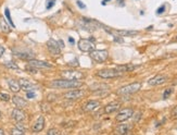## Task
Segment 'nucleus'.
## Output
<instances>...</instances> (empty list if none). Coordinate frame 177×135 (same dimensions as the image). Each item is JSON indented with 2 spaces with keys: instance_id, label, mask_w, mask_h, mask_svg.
I'll return each instance as SVG.
<instances>
[{
  "instance_id": "obj_1",
  "label": "nucleus",
  "mask_w": 177,
  "mask_h": 135,
  "mask_svg": "<svg viewBox=\"0 0 177 135\" xmlns=\"http://www.w3.org/2000/svg\"><path fill=\"white\" fill-rule=\"evenodd\" d=\"M83 85L82 82L79 81H71V79H54L50 83L51 88H60V89H64V88H77L80 87Z\"/></svg>"
},
{
  "instance_id": "obj_2",
  "label": "nucleus",
  "mask_w": 177,
  "mask_h": 135,
  "mask_svg": "<svg viewBox=\"0 0 177 135\" xmlns=\"http://www.w3.org/2000/svg\"><path fill=\"white\" fill-rule=\"evenodd\" d=\"M140 88H141V83L135 82V83H130L128 85H125L123 87L119 88L116 90V94L120 96H128L132 95V94H135L137 92H139Z\"/></svg>"
},
{
  "instance_id": "obj_3",
  "label": "nucleus",
  "mask_w": 177,
  "mask_h": 135,
  "mask_svg": "<svg viewBox=\"0 0 177 135\" xmlns=\"http://www.w3.org/2000/svg\"><path fill=\"white\" fill-rule=\"evenodd\" d=\"M97 76L101 79H114V77L122 76V72L116 69H103L97 72Z\"/></svg>"
},
{
  "instance_id": "obj_4",
  "label": "nucleus",
  "mask_w": 177,
  "mask_h": 135,
  "mask_svg": "<svg viewBox=\"0 0 177 135\" xmlns=\"http://www.w3.org/2000/svg\"><path fill=\"white\" fill-rule=\"evenodd\" d=\"M103 29H106L107 32L111 33L114 36H120V37H123V36H128V37H132V36H137L139 34L138 31H127V29H110L107 26H103Z\"/></svg>"
},
{
  "instance_id": "obj_5",
  "label": "nucleus",
  "mask_w": 177,
  "mask_h": 135,
  "mask_svg": "<svg viewBox=\"0 0 177 135\" xmlns=\"http://www.w3.org/2000/svg\"><path fill=\"white\" fill-rule=\"evenodd\" d=\"M89 57L93 59V61L98 62V63H102L108 59L109 52L107 50H93L89 52Z\"/></svg>"
},
{
  "instance_id": "obj_6",
  "label": "nucleus",
  "mask_w": 177,
  "mask_h": 135,
  "mask_svg": "<svg viewBox=\"0 0 177 135\" xmlns=\"http://www.w3.org/2000/svg\"><path fill=\"white\" fill-rule=\"evenodd\" d=\"M62 77L65 79H71V81H78V79H84V74L82 72L75 71V70H65L61 73Z\"/></svg>"
},
{
  "instance_id": "obj_7",
  "label": "nucleus",
  "mask_w": 177,
  "mask_h": 135,
  "mask_svg": "<svg viewBox=\"0 0 177 135\" xmlns=\"http://www.w3.org/2000/svg\"><path fill=\"white\" fill-rule=\"evenodd\" d=\"M133 114H134V110L132 108H124L119 111V113L115 116V120H116V122L122 123V122H125L128 119H130Z\"/></svg>"
},
{
  "instance_id": "obj_8",
  "label": "nucleus",
  "mask_w": 177,
  "mask_h": 135,
  "mask_svg": "<svg viewBox=\"0 0 177 135\" xmlns=\"http://www.w3.org/2000/svg\"><path fill=\"white\" fill-rule=\"evenodd\" d=\"M78 49L80 51H84V52H90V51L95 50L96 45L93 44V42H91L90 39H79L78 44Z\"/></svg>"
},
{
  "instance_id": "obj_9",
  "label": "nucleus",
  "mask_w": 177,
  "mask_h": 135,
  "mask_svg": "<svg viewBox=\"0 0 177 135\" xmlns=\"http://www.w3.org/2000/svg\"><path fill=\"white\" fill-rule=\"evenodd\" d=\"M85 95V90L78 89V88H74V89L70 90V92H66L64 94V97L67 98V99H71V100H75V99H79Z\"/></svg>"
},
{
  "instance_id": "obj_10",
  "label": "nucleus",
  "mask_w": 177,
  "mask_h": 135,
  "mask_svg": "<svg viewBox=\"0 0 177 135\" xmlns=\"http://www.w3.org/2000/svg\"><path fill=\"white\" fill-rule=\"evenodd\" d=\"M167 81V77L165 75L162 74H158L156 76L151 77L150 79L148 81V84L151 85V86H158V85H162Z\"/></svg>"
},
{
  "instance_id": "obj_11",
  "label": "nucleus",
  "mask_w": 177,
  "mask_h": 135,
  "mask_svg": "<svg viewBox=\"0 0 177 135\" xmlns=\"http://www.w3.org/2000/svg\"><path fill=\"white\" fill-rule=\"evenodd\" d=\"M29 66H34V68H40V69H49L52 68V64H50L47 61H41V60H36V59H32L28 62Z\"/></svg>"
},
{
  "instance_id": "obj_12",
  "label": "nucleus",
  "mask_w": 177,
  "mask_h": 135,
  "mask_svg": "<svg viewBox=\"0 0 177 135\" xmlns=\"http://www.w3.org/2000/svg\"><path fill=\"white\" fill-rule=\"evenodd\" d=\"M47 47L49 49L52 55H60L61 52V47L58 44V42H56L54 39H49L47 42Z\"/></svg>"
},
{
  "instance_id": "obj_13",
  "label": "nucleus",
  "mask_w": 177,
  "mask_h": 135,
  "mask_svg": "<svg viewBox=\"0 0 177 135\" xmlns=\"http://www.w3.org/2000/svg\"><path fill=\"white\" fill-rule=\"evenodd\" d=\"M120 108H121V103H120L119 101H112V103L106 105V107H104L103 110H104V112H106L107 114H110V113H113V112L119 111Z\"/></svg>"
},
{
  "instance_id": "obj_14",
  "label": "nucleus",
  "mask_w": 177,
  "mask_h": 135,
  "mask_svg": "<svg viewBox=\"0 0 177 135\" xmlns=\"http://www.w3.org/2000/svg\"><path fill=\"white\" fill-rule=\"evenodd\" d=\"M100 106V101L98 100H89L83 106V110L85 112H93Z\"/></svg>"
},
{
  "instance_id": "obj_15",
  "label": "nucleus",
  "mask_w": 177,
  "mask_h": 135,
  "mask_svg": "<svg viewBox=\"0 0 177 135\" xmlns=\"http://www.w3.org/2000/svg\"><path fill=\"white\" fill-rule=\"evenodd\" d=\"M19 84H20V86H21V89L26 90V92H29V90H34V89H36V88H37L32 82H29L28 79H21L19 81Z\"/></svg>"
},
{
  "instance_id": "obj_16",
  "label": "nucleus",
  "mask_w": 177,
  "mask_h": 135,
  "mask_svg": "<svg viewBox=\"0 0 177 135\" xmlns=\"http://www.w3.org/2000/svg\"><path fill=\"white\" fill-rule=\"evenodd\" d=\"M11 116L15 120L16 122H22L24 119H25V113L22 109L20 108H15L12 110V113H11Z\"/></svg>"
},
{
  "instance_id": "obj_17",
  "label": "nucleus",
  "mask_w": 177,
  "mask_h": 135,
  "mask_svg": "<svg viewBox=\"0 0 177 135\" xmlns=\"http://www.w3.org/2000/svg\"><path fill=\"white\" fill-rule=\"evenodd\" d=\"M44 127H45V118L41 116L36 120L35 124L33 125V132H35V133L41 132V131L44 130Z\"/></svg>"
},
{
  "instance_id": "obj_18",
  "label": "nucleus",
  "mask_w": 177,
  "mask_h": 135,
  "mask_svg": "<svg viewBox=\"0 0 177 135\" xmlns=\"http://www.w3.org/2000/svg\"><path fill=\"white\" fill-rule=\"evenodd\" d=\"M12 101H13V103L16 106V108L22 109L27 106V101L25 99H23L22 97H20V96H13L12 97Z\"/></svg>"
},
{
  "instance_id": "obj_19",
  "label": "nucleus",
  "mask_w": 177,
  "mask_h": 135,
  "mask_svg": "<svg viewBox=\"0 0 177 135\" xmlns=\"http://www.w3.org/2000/svg\"><path fill=\"white\" fill-rule=\"evenodd\" d=\"M129 131H130V127L128 124H124V123L117 125L116 129H115V133L119 135H126Z\"/></svg>"
},
{
  "instance_id": "obj_20",
  "label": "nucleus",
  "mask_w": 177,
  "mask_h": 135,
  "mask_svg": "<svg viewBox=\"0 0 177 135\" xmlns=\"http://www.w3.org/2000/svg\"><path fill=\"white\" fill-rule=\"evenodd\" d=\"M8 85H9V88H10L13 93H18V92H20V89H21L19 81H15V79H8Z\"/></svg>"
},
{
  "instance_id": "obj_21",
  "label": "nucleus",
  "mask_w": 177,
  "mask_h": 135,
  "mask_svg": "<svg viewBox=\"0 0 177 135\" xmlns=\"http://www.w3.org/2000/svg\"><path fill=\"white\" fill-rule=\"evenodd\" d=\"M137 68V66H133V64H124V66H119L116 70H119L120 72H132L135 71Z\"/></svg>"
},
{
  "instance_id": "obj_22",
  "label": "nucleus",
  "mask_w": 177,
  "mask_h": 135,
  "mask_svg": "<svg viewBox=\"0 0 177 135\" xmlns=\"http://www.w3.org/2000/svg\"><path fill=\"white\" fill-rule=\"evenodd\" d=\"M16 56L19 57V58L21 59H24V60H32V59H34V55L31 52H20V53H15Z\"/></svg>"
},
{
  "instance_id": "obj_23",
  "label": "nucleus",
  "mask_w": 177,
  "mask_h": 135,
  "mask_svg": "<svg viewBox=\"0 0 177 135\" xmlns=\"http://www.w3.org/2000/svg\"><path fill=\"white\" fill-rule=\"evenodd\" d=\"M0 26H1V29H2L3 32L5 33H9L11 31L10 29V26H9L8 24H7V22L5 21V20H1V21H0Z\"/></svg>"
},
{
  "instance_id": "obj_24",
  "label": "nucleus",
  "mask_w": 177,
  "mask_h": 135,
  "mask_svg": "<svg viewBox=\"0 0 177 135\" xmlns=\"http://www.w3.org/2000/svg\"><path fill=\"white\" fill-rule=\"evenodd\" d=\"M5 66L10 70H19V66L16 63H14L13 61H8V62H5Z\"/></svg>"
},
{
  "instance_id": "obj_25",
  "label": "nucleus",
  "mask_w": 177,
  "mask_h": 135,
  "mask_svg": "<svg viewBox=\"0 0 177 135\" xmlns=\"http://www.w3.org/2000/svg\"><path fill=\"white\" fill-rule=\"evenodd\" d=\"M5 18H7V20H8L9 23H10L11 27H15V25H14L13 21H12V18H11L10 11H9V9H8V8H5Z\"/></svg>"
},
{
  "instance_id": "obj_26",
  "label": "nucleus",
  "mask_w": 177,
  "mask_h": 135,
  "mask_svg": "<svg viewBox=\"0 0 177 135\" xmlns=\"http://www.w3.org/2000/svg\"><path fill=\"white\" fill-rule=\"evenodd\" d=\"M173 92H174V88H173V87L166 88V89L164 90V93H163V99H167L169 96L172 95Z\"/></svg>"
},
{
  "instance_id": "obj_27",
  "label": "nucleus",
  "mask_w": 177,
  "mask_h": 135,
  "mask_svg": "<svg viewBox=\"0 0 177 135\" xmlns=\"http://www.w3.org/2000/svg\"><path fill=\"white\" fill-rule=\"evenodd\" d=\"M0 100H2V101L10 100V95H9L8 93H3V92H1V93H0Z\"/></svg>"
},
{
  "instance_id": "obj_28",
  "label": "nucleus",
  "mask_w": 177,
  "mask_h": 135,
  "mask_svg": "<svg viewBox=\"0 0 177 135\" xmlns=\"http://www.w3.org/2000/svg\"><path fill=\"white\" fill-rule=\"evenodd\" d=\"M171 118L173 120H177V106H175L174 108L171 110Z\"/></svg>"
},
{
  "instance_id": "obj_29",
  "label": "nucleus",
  "mask_w": 177,
  "mask_h": 135,
  "mask_svg": "<svg viewBox=\"0 0 177 135\" xmlns=\"http://www.w3.org/2000/svg\"><path fill=\"white\" fill-rule=\"evenodd\" d=\"M11 135H25L23 131L19 130V129H13L11 131Z\"/></svg>"
},
{
  "instance_id": "obj_30",
  "label": "nucleus",
  "mask_w": 177,
  "mask_h": 135,
  "mask_svg": "<svg viewBox=\"0 0 177 135\" xmlns=\"http://www.w3.org/2000/svg\"><path fill=\"white\" fill-rule=\"evenodd\" d=\"M47 135H60V132L57 129H50L47 132Z\"/></svg>"
},
{
  "instance_id": "obj_31",
  "label": "nucleus",
  "mask_w": 177,
  "mask_h": 135,
  "mask_svg": "<svg viewBox=\"0 0 177 135\" xmlns=\"http://www.w3.org/2000/svg\"><path fill=\"white\" fill-rule=\"evenodd\" d=\"M54 3H56V0H48L47 5H46V8L47 9H51L54 5Z\"/></svg>"
},
{
  "instance_id": "obj_32",
  "label": "nucleus",
  "mask_w": 177,
  "mask_h": 135,
  "mask_svg": "<svg viewBox=\"0 0 177 135\" xmlns=\"http://www.w3.org/2000/svg\"><path fill=\"white\" fill-rule=\"evenodd\" d=\"M26 97L28 98V99H33V98H35V93L32 92V90H29V92H27Z\"/></svg>"
},
{
  "instance_id": "obj_33",
  "label": "nucleus",
  "mask_w": 177,
  "mask_h": 135,
  "mask_svg": "<svg viewBox=\"0 0 177 135\" xmlns=\"http://www.w3.org/2000/svg\"><path fill=\"white\" fill-rule=\"evenodd\" d=\"M164 11H165V5H161V7H160L158 10H156V14H162Z\"/></svg>"
},
{
  "instance_id": "obj_34",
  "label": "nucleus",
  "mask_w": 177,
  "mask_h": 135,
  "mask_svg": "<svg viewBox=\"0 0 177 135\" xmlns=\"http://www.w3.org/2000/svg\"><path fill=\"white\" fill-rule=\"evenodd\" d=\"M76 3H77V5H78L80 9H86V5H85V3H83L80 0H77Z\"/></svg>"
},
{
  "instance_id": "obj_35",
  "label": "nucleus",
  "mask_w": 177,
  "mask_h": 135,
  "mask_svg": "<svg viewBox=\"0 0 177 135\" xmlns=\"http://www.w3.org/2000/svg\"><path fill=\"white\" fill-rule=\"evenodd\" d=\"M75 62H69V66H79V63H78V60H77V59H75Z\"/></svg>"
},
{
  "instance_id": "obj_36",
  "label": "nucleus",
  "mask_w": 177,
  "mask_h": 135,
  "mask_svg": "<svg viewBox=\"0 0 177 135\" xmlns=\"http://www.w3.org/2000/svg\"><path fill=\"white\" fill-rule=\"evenodd\" d=\"M3 53H5V47H2V46L0 45V58L2 57Z\"/></svg>"
},
{
  "instance_id": "obj_37",
  "label": "nucleus",
  "mask_w": 177,
  "mask_h": 135,
  "mask_svg": "<svg viewBox=\"0 0 177 135\" xmlns=\"http://www.w3.org/2000/svg\"><path fill=\"white\" fill-rule=\"evenodd\" d=\"M117 3H119V5H124L125 0H117Z\"/></svg>"
},
{
  "instance_id": "obj_38",
  "label": "nucleus",
  "mask_w": 177,
  "mask_h": 135,
  "mask_svg": "<svg viewBox=\"0 0 177 135\" xmlns=\"http://www.w3.org/2000/svg\"><path fill=\"white\" fill-rule=\"evenodd\" d=\"M109 1H111V0H103V1H102V5H106V3L109 2Z\"/></svg>"
},
{
  "instance_id": "obj_39",
  "label": "nucleus",
  "mask_w": 177,
  "mask_h": 135,
  "mask_svg": "<svg viewBox=\"0 0 177 135\" xmlns=\"http://www.w3.org/2000/svg\"><path fill=\"white\" fill-rule=\"evenodd\" d=\"M69 40H70V42H72V44H74V39H73L72 37H70V38H69Z\"/></svg>"
},
{
  "instance_id": "obj_40",
  "label": "nucleus",
  "mask_w": 177,
  "mask_h": 135,
  "mask_svg": "<svg viewBox=\"0 0 177 135\" xmlns=\"http://www.w3.org/2000/svg\"><path fill=\"white\" fill-rule=\"evenodd\" d=\"M0 135H5V132H3L2 129H0Z\"/></svg>"
},
{
  "instance_id": "obj_41",
  "label": "nucleus",
  "mask_w": 177,
  "mask_h": 135,
  "mask_svg": "<svg viewBox=\"0 0 177 135\" xmlns=\"http://www.w3.org/2000/svg\"><path fill=\"white\" fill-rule=\"evenodd\" d=\"M0 116H1V111H0Z\"/></svg>"
}]
</instances>
